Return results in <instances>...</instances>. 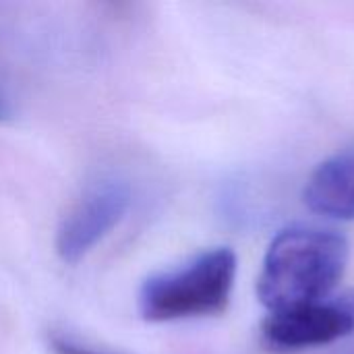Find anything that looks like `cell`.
<instances>
[{
  "instance_id": "obj_6",
  "label": "cell",
  "mask_w": 354,
  "mask_h": 354,
  "mask_svg": "<svg viewBox=\"0 0 354 354\" xmlns=\"http://www.w3.org/2000/svg\"><path fill=\"white\" fill-rule=\"evenodd\" d=\"M50 346H52V353L54 354H106L91 351L89 346L77 344V342H73L68 338H52Z\"/></svg>"
},
{
  "instance_id": "obj_3",
  "label": "cell",
  "mask_w": 354,
  "mask_h": 354,
  "mask_svg": "<svg viewBox=\"0 0 354 354\" xmlns=\"http://www.w3.org/2000/svg\"><path fill=\"white\" fill-rule=\"evenodd\" d=\"M131 185L118 176H102L89 183L56 230L58 257L75 266L87 257L129 214Z\"/></svg>"
},
{
  "instance_id": "obj_4",
  "label": "cell",
  "mask_w": 354,
  "mask_h": 354,
  "mask_svg": "<svg viewBox=\"0 0 354 354\" xmlns=\"http://www.w3.org/2000/svg\"><path fill=\"white\" fill-rule=\"evenodd\" d=\"M354 332V290L288 311L270 313L261 340L270 351L295 353L338 342Z\"/></svg>"
},
{
  "instance_id": "obj_7",
  "label": "cell",
  "mask_w": 354,
  "mask_h": 354,
  "mask_svg": "<svg viewBox=\"0 0 354 354\" xmlns=\"http://www.w3.org/2000/svg\"><path fill=\"white\" fill-rule=\"evenodd\" d=\"M10 112H12L10 102H8V97L0 91V122H2V120H6V118L10 116Z\"/></svg>"
},
{
  "instance_id": "obj_5",
  "label": "cell",
  "mask_w": 354,
  "mask_h": 354,
  "mask_svg": "<svg viewBox=\"0 0 354 354\" xmlns=\"http://www.w3.org/2000/svg\"><path fill=\"white\" fill-rule=\"evenodd\" d=\"M303 199L313 214L354 220V145L324 160L313 170Z\"/></svg>"
},
{
  "instance_id": "obj_2",
  "label": "cell",
  "mask_w": 354,
  "mask_h": 354,
  "mask_svg": "<svg viewBox=\"0 0 354 354\" xmlns=\"http://www.w3.org/2000/svg\"><path fill=\"white\" fill-rule=\"evenodd\" d=\"M234 278V251L216 247L174 270L147 278L139 288L137 307L141 317L151 324L218 315L230 303Z\"/></svg>"
},
{
  "instance_id": "obj_8",
  "label": "cell",
  "mask_w": 354,
  "mask_h": 354,
  "mask_svg": "<svg viewBox=\"0 0 354 354\" xmlns=\"http://www.w3.org/2000/svg\"><path fill=\"white\" fill-rule=\"evenodd\" d=\"M342 354H354V348H351V351H346V353H342Z\"/></svg>"
},
{
  "instance_id": "obj_1",
  "label": "cell",
  "mask_w": 354,
  "mask_h": 354,
  "mask_svg": "<svg viewBox=\"0 0 354 354\" xmlns=\"http://www.w3.org/2000/svg\"><path fill=\"white\" fill-rule=\"evenodd\" d=\"M348 263V243L334 230L290 226L276 234L257 278V297L270 313L332 297Z\"/></svg>"
}]
</instances>
